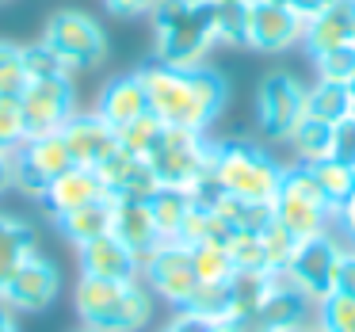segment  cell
Instances as JSON below:
<instances>
[{
  "label": "cell",
  "mask_w": 355,
  "mask_h": 332,
  "mask_svg": "<svg viewBox=\"0 0 355 332\" xmlns=\"http://www.w3.org/2000/svg\"><path fill=\"white\" fill-rule=\"evenodd\" d=\"M141 85H146L149 111L161 119L164 126H180V130L207 134V126L222 115L225 107V80L214 69L199 65V69H172V65H146L138 69Z\"/></svg>",
  "instance_id": "obj_1"
},
{
  "label": "cell",
  "mask_w": 355,
  "mask_h": 332,
  "mask_svg": "<svg viewBox=\"0 0 355 332\" xmlns=\"http://www.w3.org/2000/svg\"><path fill=\"white\" fill-rule=\"evenodd\" d=\"M149 16H153V50L161 65L199 69L207 54L218 46L207 0H157Z\"/></svg>",
  "instance_id": "obj_2"
},
{
  "label": "cell",
  "mask_w": 355,
  "mask_h": 332,
  "mask_svg": "<svg viewBox=\"0 0 355 332\" xmlns=\"http://www.w3.org/2000/svg\"><path fill=\"white\" fill-rule=\"evenodd\" d=\"M77 313L85 329L96 332H138L153 317V294L138 279H92L80 275L77 283Z\"/></svg>",
  "instance_id": "obj_3"
},
{
  "label": "cell",
  "mask_w": 355,
  "mask_h": 332,
  "mask_svg": "<svg viewBox=\"0 0 355 332\" xmlns=\"http://www.w3.org/2000/svg\"><path fill=\"white\" fill-rule=\"evenodd\" d=\"M283 164L271 153H263L252 141H222L214 146V164H210V180L218 191L233 195L245 202H263L271 207L283 184Z\"/></svg>",
  "instance_id": "obj_4"
},
{
  "label": "cell",
  "mask_w": 355,
  "mask_h": 332,
  "mask_svg": "<svg viewBox=\"0 0 355 332\" xmlns=\"http://www.w3.org/2000/svg\"><path fill=\"white\" fill-rule=\"evenodd\" d=\"M271 218L291 233L294 241H309L317 233H329V222L336 218V210L329 207L324 191L317 187L309 164H294L283 172L279 195L271 202Z\"/></svg>",
  "instance_id": "obj_5"
},
{
  "label": "cell",
  "mask_w": 355,
  "mask_h": 332,
  "mask_svg": "<svg viewBox=\"0 0 355 332\" xmlns=\"http://www.w3.org/2000/svg\"><path fill=\"white\" fill-rule=\"evenodd\" d=\"M161 187H180V191H195L202 180H210V164H214V146L207 134L180 130V126H164L157 138L153 153L146 157Z\"/></svg>",
  "instance_id": "obj_6"
},
{
  "label": "cell",
  "mask_w": 355,
  "mask_h": 332,
  "mask_svg": "<svg viewBox=\"0 0 355 332\" xmlns=\"http://www.w3.org/2000/svg\"><path fill=\"white\" fill-rule=\"evenodd\" d=\"M42 42L65 62L69 73H85L107 58V35L85 12H58L42 31Z\"/></svg>",
  "instance_id": "obj_7"
},
{
  "label": "cell",
  "mask_w": 355,
  "mask_h": 332,
  "mask_svg": "<svg viewBox=\"0 0 355 332\" xmlns=\"http://www.w3.org/2000/svg\"><path fill=\"white\" fill-rule=\"evenodd\" d=\"M340 256H344V245H340L332 233H317V237L294 245V256L283 268V275L317 306L321 298H329V294L336 290Z\"/></svg>",
  "instance_id": "obj_8"
},
{
  "label": "cell",
  "mask_w": 355,
  "mask_h": 332,
  "mask_svg": "<svg viewBox=\"0 0 355 332\" xmlns=\"http://www.w3.org/2000/svg\"><path fill=\"white\" fill-rule=\"evenodd\" d=\"M141 275L149 279V294L164 298L176 309H187L195 298V290H199L191 248H187L184 241H161V245L141 260Z\"/></svg>",
  "instance_id": "obj_9"
},
{
  "label": "cell",
  "mask_w": 355,
  "mask_h": 332,
  "mask_svg": "<svg viewBox=\"0 0 355 332\" xmlns=\"http://www.w3.org/2000/svg\"><path fill=\"white\" fill-rule=\"evenodd\" d=\"M65 168H73V157L65 149L62 130L54 134H27L16 149H12V180L24 187L27 195H39L62 176Z\"/></svg>",
  "instance_id": "obj_10"
},
{
  "label": "cell",
  "mask_w": 355,
  "mask_h": 332,
  "mask_svg": "<svg viewBox=\"0 0 355 332\" xmlns=\"http://www.w3.org/2000/svg\"><path fill=\"white\" fill-rule=\"evenodd\" d=\"M256 119L263 138L286 141L294 126L306 119V85L294 73H268L256 92Z\"/></svg>",
  "instance_id": "obj_11"
},
{
  "label": "cell",
  "mask_w": 355,
  "mask_h": 332,
  "mask_svg": "<svg viewBox=\"0 0 355 332\" xmlns=\"http://www.w3.org/2000/svg\"><path fill=\"white\" fill-rule=\"evenodd\" d=\"M306 19H298L279 0H248L245 4V46L263 54H283L294 42H302Z\"/></svg>",
  "instance_id": "obj_12"
},
{
  "label": "cell",
  "mask_w": 355,
  "mask_h": 332,
  "mask_svg": "<svg viewBox=\"0 0 355 332\" xmlns=\"http://www.w3.org/2000/svg\"><path fill=\"white\" fill-rule=\"evenodd\" d=\"M19 115H24L27 134H54L69 123L73 111V85L69 77H46V80H27L19 96Z\"/></svg>",
  "instance_id": "obj_13"
},
{
  "label": "cell",
  "mask_w": 355,
  "mask_h": 332,
  "mask_svg": "<svg viewBox=\"0 0 355 332\" xmlns=\"http://www.w3.org/2000/svg\"><path fill=\"white\" fill-rule=\"evenodd\" d=\"M58 290H62L58 268L50 260H42V256H31V260L16 271V279L4 286L0 302H4L12 313H39V309H46L50 302L58 298Z\"/></svg>",
  "instance_id": "obj_14"
},
{
  "label": "cell",
  "mask_w": 355,
  "mask_h": 332,
  "mask_svg": "<svg viewBox=\"0 0 355 332\" xmlns=\"http://www.w3.org/2000/svg\"><path fill=\"white\" fill-rule=\"evenodd\" d=\"M62 138H65V149H69L73 164H80V168H100L119 149L115 126H107L96 111L92 115H73L62 126Z\"/></svg>",
  "instance_id": "obj_15"
},
{
  "label": "cell",
  "mask_w": 355,
  "mask_h": 332,
  "mask_svg": "<svg viewBox=\"0 0 355 332\" xmlns=\"http://www.w3.org/2000/svg\"><path fill=\"white\" fill-rule=\"evenodd\" d=\"M96 176L103 180V187H107L111 199H153V191L161 187L146 157L126 153L123 146L96 168Z\"/></svg>",
  "instance_id": "obj_16"
},
{
  "label": "cell",
  "mask_w": 355,
  "mask_h": 332,
  "mask_svg": "<svg viewBox=\"0 0 355 332\" xmlns=\"http://www.w3.org/2000/svg\"><path fill=\"white\" fill-rule=\"evenodd\" d=\"M77 252H80V275L115 279V283H126V279H138L141 275V260L115 237V233L92 237L88 245H80Z\"/></svg>",
  "instance_id": "obj_17"
},
{
  "label": "cell",
  "mask_w": 355,
  "mask_h": 332,
  "mask_svg": "<svg viewBox=\"0 0 355 332\" xmlns=\"http://www.w3.org/2000/svg\"><path fill=\"white\" fill-rule=\"evenodd\" d=\"M100 199H111L103 180L96 176V168H80V164L65 168L62 176L42 191V202H46V210L54 218L69 214V210H80V207H92V202H100Z\"/></svg>",
  "instance_id": "obj_18"
},
{
  "label": "cell",
  "mask_w": 355,
  "mask_h": 332,
  "mask_svg": "<svg viewBox=\"0 0 355 332\" xmlns=\"http://www.w3.org/2000/svg\"><path fill=\"white\" fill-rule=\"evenodd\" d=\"M111 233H115L138 260H146V256L164 241L161 229H157V222H153L149 199H115V210H111Z\"/></svg>",
  "instance_id": "obj_19"
},
{
  "label": "cell",
  "mask_w": 355,
  "mask_h": 332,
  "mask_svg": "<svg viewBox=\"0 0 355 332\" xmlns=\"http://www.w3.org/2000/svg\"><path fill=\"white\" fill-rule=\"evenodd\" d=\"M352 27H355V0H332L324 12L306 19L302 42H306V50L313 58L329 54V50H340L352 42Z\"/></svg>",
  "instance_id": "obj_20"
},
{
  "label": "cell",
  "mask_w": 355,
  "mask_h": 332,
  "mask_svg": "<svg viewBox=\"0 0 355 332\" xmlns=\"http://www.w3.org/2000/svg\"><path fill=\"white\" fill-rule=\"evenodd\" d=\"M309 313H313V302H309L286 275H279L252 324L260 332H268V329H298V324L309 321Z\"/></svg>",
  "instance_id": "obj_21"
},
{
  "label": "cell",
  "mask_w": 355,
  "mask_h": 332,
  "mask_svg": "<svg viewBox=\"0 0 355 332\" xmlns=\"http://www.w3.org/2000/svg\"><path fill=\"white\" fill-rule=\"evenodd\" d=\"M146 111H149V100H146V85H141L138 73L107 80L100 100H96V115L107 126H115V130H123L126 123H134V119L146 115Z\"/></svg>",
  "instance_id": "obj_22"
},
{
  "label": "cell",
  "mask_w": 355,
  "mask_h": 332,
  "mask_svg": "<svg viewBox=\"0 0 355 332\" xmlns=\"http://www.w3.org/2000/svg\"><path fill=\"white\" fill-rule=\"evenodd\" d=\"M31 256H39L31 225L12 218V214H0V294H4V286L16 279V271L24 268Z\"/></svg>",
  "instance_id": "obj_23"
},
{
  "label": "cell",
  "mask_w": 355,
  "mask_h": 332,
  "mask_svg": "<svg viewBox=\"0 0 355 332\" xmlns=\"http://www.w3.org/2000/svg\"><path fill=\"white\" fill-rule=\"evenodd\" d=\"M111 210H115V199H100V202H92V207L69 210V214L58 218V229L65 233V241H73V245L80 248L92 237L111 233Z\"/></svg>",
  "instance_id": "obj_24"
},
{
  "label": "cell",
  "mask_w": 355,
  "mask_h": 332,
  "mask_svg": "<svg viewBox=\"0 0 355 332\" xmlns=\"http://www.w3.org/2000/svg\"><path fill=\"white\" fill-rule=\"evenodd\" d=\"M191 191H180V187H157L153 199H149V210H153V222L161 229L164 241L180 237V225H184L187 210H191Z\"/></svg>",
  "instance_id": "obj_25"
},
{
  "label": "cell",
  "mask_w": 355,
  "mask_h": 332,
  "mask_svg": "<svg viewBox=\"0 0 355 332\" xmlns=\"http://www.w3.org/2000/svg\"><path fill=\"white\" fill-rule=\"evenodd\" d=\"M352 96H347L344 85H329V80H317L313 88H306V115L317 119V123L336 126L344 115H352Z\"/></svg>",
  "instance_id": "obj_26"
},
{
  "label": "cell",
  "mask_w": 355,
  "mask_h": 332,
  "mask_svg": "<svg viewBox=\"0 0 355 332\" xmlns=\"http://www.w3.org/2000/svg\"><path fill=\"white\" fill-rule=\"evenodd\" d=\"M286 146L294 149L298 164H317V161H324V157L332 153V126L306 115L298 126H294L291 138H286Z\"/></svg>",
  "instance_id": "obj_27"
},
{
  "label": "cell",
  "mask_w": 355,
  "mask_h": 332,
  "mask_svg": "<svg viewBox=\"0 0 355 332\" xmlns=\"http://www.w3.org/2000/svg\"><path fill=\"white\" fill-rule=\"evenodd\" d=\"M309 172H313L317 187L324 191V199H329L332 210L344 207V199L355 191V168L344 161H336V157H324V161L309 164Z\"/></svg>",
  "instance_id": "obj_28"
},
{
  "label": "cell",
  "mask_w": 355,
  "mask_h": 332,
  "mask_svg": "<svg viewBox=\"0 0 355 332\" xmlns=\"http://www.w3.org/2000/svg\"><path fill=\"white\" fill-rule=\"evenodd\" d=\"M187 248H191V263H195L199 283H230V279L237 275L233 256H230L225 245H210V241H202V245H187Z\"/></svg>",
  "instance_id": "obj_29"
},
{
  "label": "cell",
  "mask_w": 355,
  "mask_h": 332,
  "mask_svg": "<svg viewBox=\"0 0 355 332\" xmlns=\"http://www.w3.org/2000/svg\"><path fill=\"white\" fill-rule=\"evenodd\" d=\"M115 134H119V146H123L126 153L149 157V153H153V146H157V138L164 134V123L153 115V111H146V115H138L134 123H126L123 130H115Z\"/></svg>",
  "instance_id": "obj_30"
},
{
  "label": "cell",
  "mask_w": 355,
  "mask_h": 332,
  "mask_svg": "<svg viewBox=\"0 0 355 332\" xmlns=\"http://www.w3.org/2000/svg\"><path fill=\"white\" fill-rule=\"evenodd\" d=\"M317 321L329 332H355V298L332 290L329 298L317 302Z\"/></svg>",
  "instance_id": "obj_31"
},
{
  "label": "cell",
  "mask_w": 355,
  "mask_h": 332,
  "mask_svg": "<svg viewBox=\"0 0 355 332\" xmlns=\"http://www.w3.org/2000/svg\"><path fill=\"white\" fill-rule=\"evenodd\" d=\"M19 58H24L27 80H46V77H73L65 69V62L46 46V42H35V46H19Z\"/></svg>",
  "instance_id": "obj_32"
},
{
  "label": "cell",
  "mask_w": 355,
  "mask_h": 332,
  "mask_svg": "<svg viewBox=\"0 0 355 332\" xmlns=\"http://www.w3.org/2000/svg\"><path fill=\"white\" fill-rule=\"evenodd\" d=\"M225 248H230L233 268H237V271H271L268 268V256H263V245H260V233L237 229Z\"/></svg>",
  "instance_id": "obj_33"
},
{
  "label": "cell",
  "mask_w": 355,
  "mask_h": 332,
  "mask_svg": "<svg viewBox=\"0 0 355 332\" xmlns=\"http://www.w3.org/2000/svg\"><path fill=\"white\" fill-rule=\"evenodd\" d=\"M317 80H329V85H347V80L355 77V46L347 42V46L340 50H329V54H317Z\"/></svg>",
  "instance_id": "obj_34"
},
{
  "label": "cell",
  "mask_w": 355,
  "mask_h": 332,
  "mask_svg": "<svg viewBox=\"0 0 355 332\" xmlns=\"http://www.w3.org/2000/svg\"><path fill=\"white\" fill-rule=\"evenodd\" d=\"M210 16H214V39L218 42H225V46L245 42V4H210Z\"/></svg>",
  "instance_id": "obj_35"
},
{
  "label": "cell",
  "mask_w": 355,
  "mask_h": 332,
  "mask_svg": "<svg viewBox=\"0 0 355 332\" xmlns=\"http://www.w3.org/2000/svg\"><path fill=\"white\" fill-rule=\"evenodd\" d=\"M260 245H263V256H268V268H271V271H283L286 263H291L294 245H298V241H294L291 233H286L283 225L271 218V222L260 229Z\"/></svg>",
  "instance_id": "obj_36"
},
{
  "label": "cell",
  "mask_w": 355,
  "mask_h": 332,
  "mask_svg": "<svg viewBox=\"0 0 355 332\" xmlns=\"http://www.w3.org/2000/svg\"><path fill=\"white\" fill-rule=\"evenodd\" d=\"M24 138H27V126H24V115H19V100L0 96V153H12Z\"/></svg>",
  "instance_id": "obj_37"
},
{
  "label": "cell",
  "mask_w": 355,
  "mask_h": 332,
  "mask_svg": "<svg viewBox=\"0 0 355 332\" xmlns=\"http://www.w3.org/2000/svg\"><path fill=\"white\" fill-rule=\"evenodd\" d=\"M329 157H336V161H344L355 168V111L332 126V153Z\"/></svg>",
  "instance_id": "obj_38"
},
{
  "label": "cell",
  "mask_w": 355,
  "mask_h": 332,
  "mask_svg": "<svg viewBox=\"0 0 355 332\" xmlns=\"http://www.w3.org/2000/svg\"><path fill=\"white\" fill-rule=\"evenodd\" d=\"M27 88V69H24V58H12V62L0 65V96L4 100H19Z\"/></svg>",
  "instance_id": "obj_39"
},
{
  "label": "cell",
  "mask_w": 355,
  "mask_h": 332,
  "mask_svg": "<svg viewBox=\"0 0 355 332\" xmlns=\"http://www.w3.org/2000/svg\"><path fill=\"white\" fill-rule=\"evenodd\" d=\"M336 290H340V294H352V298H355V245H352V248H344V256H340Z\"/></svg>",
  "instance_id": "obj_40"
},
{
  "label": "cell",
  "mask_w": 355,
  "mask_h": 332,
  "mask_svg": "<svg viewBox=\"0 0 355 332\" xmlns=\"http://www.w3.org/2000/svg\"><path fill=\"white\" fill-rule=\"evenodd\" d=\"M111 16H149L157 8V0H103Z\"/></svg>",
  "instance_id": "obj_41"
},
{
  "label": "cell",
  "mask_w": 355,
  "mask_h": 332,
  "mask_svg": "<svg viewBox=\"0 0 355 332\" xmlns=\"http://www.w3.org/2000/svg\"><path fill=\"white\" fill-rule=\"evenodd\" d=\"M207 324H210V321H202V317H195V313H187V309H180V313L172 317V321L164 324L161 332H207Z\"/></svg>",
  "instance_id": "obj_42"
},
{
  "label": "cell",
  "mask_w": 355,
  "mask_h": 332,
  "mask_svg": "<svg viewBox=\"0 0 355 332\" xmlns=\"http://www.w3.org/2000/svg\"><path fill=\"white\" fill-rule=\"evenodd\" d=\"M279 4H283V8H291L298 19H313L317 12H324V8H329L332 0H279Z\"/></svg>",
  "instance_id": "obj_43"
},
{
  "label": "cell",
  "mask_w": 355,
  "mask_h": 332,
  "mask_svg": "<svg viewBox=\"0 0 355 332\" xmlns=\"http://www.w3.org/2000/svg\"><path fill=\"white\" fill-rule=\"evenodd\" d=\"M336 222L344 225V233L352 237V245H355V191L347 195V199H344V207L336 210Z\"/></svg>",
  "instance_id": "obj_44"
},
{
  "label": "cell",
  "mask_w": 355,
  "mask_h": 332,
  "mask_svg": "<svg viewBox=\"0 0 355 332\" xmlns=\"http://www.w3.org/2000/svg\"><path fill=\"white\" fill-rule=\"evenodd\" d=\"M207 332H260L252 321H210Z\"/></svg>",
  "instance_id": "obj_45"
},
{
  "label": "cell",
  "mask_w": 355,
  "mask_h": 332,
  "mask_svg": "<svg viewBox=\"0 0 355 332\" xmlns=\"http://www.w3.org/2000/svg\"><path fill=\"white\" fill-rule=\"evenodd\" d=\"M12 184H16L12 180V153H0V195L8 191Z\"/></svg>",
  "instance_id": "obj_46"
},
{
  "label": "cell",
  "mask_w": 355,
  "mask_h": 332,
  "mask_svg": "<svg viewBox=\"0 0 355 332\" xmlns=\"http://www.w3.org/2000/svg\"><path fill=\"white\" fill-rule=\"evenodd\" d=\"M0 332H19V324H16V317H12V309L0 302Z\"/></svg>",
  "instance_id": "obj_47"
},
{
  "label": "cell",
  "mask_w": 355,
  "mask_h": 332,
  "mask_svg": "<svg viewBox=\"0 0 355 332\" xmlns=\"http://www.w3.org/2000/svg\"><path fill=\"white\" fill-rule=\"evenodd\" d=\"M16 54H19V46H12V42H0V65H4V62H12Z\"/></svg>",
  "instance_id": "obj_48"
},
{
  "label": "cell",
  "mask_w": 355,
  "mask_h": 332,
  "mask_svg": "<svg viewBox=\"0 0 355 332\" xmlns=\"http://www.w3.org/2000/svg\"><path fill=\"white\" fill-rule=\"evenodd\" d=\"M294 332H329V329H324L321 321H313V317H309V321H306V324H298Z\"/></svg>",
  "instance_id": "obj_49"
},
{
  "label": "cell",
  "mask_w": 355,
  "mask_h": 332,
  "mask_svg": "<svg viewBox=\"0 0 355 332\" xmlns=\"http://www.w3.org/2000/svg\"><path fill=\"white\" fill-rule=\"evenodd\" d=\"M344 88H347V96H352V107H355V77H352V80H347V85H344Z\"/></svg>",
  "instance_id": "obj_50"
},
{
  "label": "cell",
  "mask_w": 355,
  "mask_h": 332,
  "mask_svg": "<svg viewBox=\"0 0 355 332\" xmlns=\"http://www.w3.org/2000/svg\"><path fill=\"white\" fill-rule=\"evenodd\" d=\"M210 4H248V0H210Z\"/></svg>",
  "instance_id": "obj_51"
},
{
  "label": "cell",
  "mask_w": 355,
  "mask_h": 332,
  "mask_svg": "<svg viewBox=\"0 0 355 332\" xmlns=\"http://www.w3.org/2000/svg\"><path fill=\"white\" fill-rule=\"evenodd\" d=\"M352 46H355V27H352Z\"/></svg>",
  "instance_id": "obj_52"
},
{
  "label": "cell",
  "mask_w": 355,
  "mask_h": 332,
  "mask_svg": "<svg viewBox=\"0 0 355 332\" xmlns=\"http://www.w3.org/2000/svg\"><path fill=\"white\" fill-rule=\"evenodd\" d=\"M77 332H96V329H77Z\"/></svg>",
  "instance_id": "obj_53"
}]
</instances>
